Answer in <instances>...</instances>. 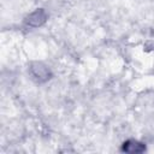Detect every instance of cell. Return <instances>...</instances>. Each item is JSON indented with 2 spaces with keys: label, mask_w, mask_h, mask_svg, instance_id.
<instances>
[{
  "label": "cell",
  "mask_w": 154,
  "mask_h": 154,
  "mask_svg": "<svg viewBox=\"0 0 154 154\" xmlns=\"http://www.w3.org/2000/svg\"><path fill=\"white\" fill-rule=\"evenodd\" d=\"M29 71H30V75L31 77L37 82V83H42V82H46L51 78L52 73L49 71V69L43 65L42 63H32L29 67Z\"/></svg>",
  "instance_id": "obj_1"
},
{
  "label": "cell",
  "mask_w": 154,
  "mask_h": 154,
  "mask_svg": "<svg viewBox=\"0 0 154 154\" xmlns=\"http://www.w3.org/2000/svg\"><path fill=\"white\" fill-rule=\"evenodd\" d=\"M47 17H48V16H47V13L45 12V10H42V8L36 10L35 12H32V13L25 19V24H26L28 26H34V28H36V26L42 25V24L46 22Z\"/></svg>",
  "instance_id": "obj_2"
},
{
  "label": "cell",
  "mask_w": 154,
  "mask_h": 154,
  "mask_svg": "<svg viewBox=\"0 0 154 154\" xmlns=\"http://www.w3.org/2000/svg\"><path fill=\"white\" fill-rule=\"evenodd\" d=\"M122 150L126 153H142L146 150V144L142 142H138L137 140H128L123 143Z\"/></svg>",
  "instance_id": "obj_3"
}]
</instances>
